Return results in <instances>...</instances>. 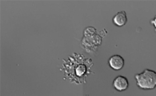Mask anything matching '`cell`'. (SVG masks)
<instances>
[{
	"mask_svg": "<svg viewBox=\"0 0 156 96\" xmlns=\"http://www.w3.org/2000/svg\"><path fill=\"white\" fill-rule=\"evenodd\" d=\"M137 85L144 90L154 89L156 86V73L154 70L146 69L143 72L135 75Z\"/></svg>",
	"mask_w": 156,
	"mask_h": 96,
	"instance_id": "cell-1",
	"label": "cell"
},
{
	"mask_svg": "<svg viewBox=\"0 0 156 96\" xmlns=\"http://www.w3.org/2000/svg\"><path fill=\"white\" fill-rule=\"evenodd\" d=\"M86 70H87V68H86V66L84 65H79L75 70V73H76V75L78 76L81 77L85 74Z\"/></svg>",
	"mask_w": 156,
	"mask_h": 96,
	"instance_id": "cell-6",
	"label": "cell"
},
{
	"mask_svg": "<svg viewBox=\"0 0 156 96\" xmlns=\"http://www.w3.org/2000/svg\"><path fill=\"white\" fill-rule=\"evenodd\" d=\"M107 31L105 30H101L100 32H99V34H100L101 36H106V34H107Z\"/></svg>",
	"mask_w": 156,
	"mask_h": 96,
	"instance_id": "cell-7",
	"label": "cell"
},
{
	"mask_svg": "<svg viewBox=\"0 0 156 96\" xmlns=\"http://www.w3.org/2000/svg\"><path fill=\"white\" fill-rule=\"evenodd\" d=\"M126 22H127V18L125 11L118 12L113 18L114 24L118 27H122L126 23Z\"/></svg>",
	"mask_w": 156,
	"mask_h": 96,
	"instance_id": "cell-4",
	"label": "cell"
},
{
	"mask_svg": "<svg viewBox=\"0 0 156 96\" xmlns=\"http://www.w3.org/2000/svg\"><path fill=\"white\" fill-rule=\"evenodd\" d=\"M113 86L115 89L119 91H126L129 87L128 79L124 76H117L113 82Z\"/></svg>",
	"mask_w": 156,
	"mask_h": 96,
	"instance_id": "cell-3",
	"label": "cell"
},
{
	"mask_svg": "<svg viewBox=\"0 0 156 96\" xmlns=\"http://www.w3.org/2000/svg\"><path fill=\"white\" fill-rule=\"evenodd\" d=\"M151 23L153 24V25H154V27H156V19H155V18H154V19H153V20H152Z\"/></svg>",
	"mask_w": 156,
	"mask_h": 96,
	"instance_id": "cell-8",
	"label": "cell"
},
{
	"mask_svg": "<svg viewBox=\"0 0 156 96\" xmlns=\"http://www.w3.org/2000/svg\"><path fill=\"white\" fill-rule=\"evenodd\" d=\"M95 29L94 27H87L84 30V36L86 38H90L95 35Z\"/></svg>",
	"mask_w": 156,
	"mask_h": 96,
	"instance_id": "cell-5",
	"label": "cell"
},
{
	"mask_svg": "<svg viewBox=\"0 0 156 96\" xmlns=\"http://www.w3.org/2000/svg\"><path fill=\"white\" fill-rule=\"evenodd\" d=\"M108 63H109L111 68H112L113 70H119L123 67L124 59L123 58L119 55H115L110 58L108 60Z\"/></svg>",
	"mask_w": 156,
	"mask_h": 96,
	"instance_id": "cell-2",
	"label": "cell"
}]
</instances>
